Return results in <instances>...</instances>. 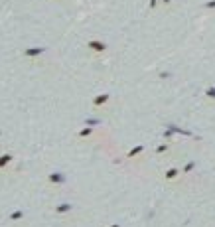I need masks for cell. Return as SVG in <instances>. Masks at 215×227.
I'll return each mask as SVG.
<instances>
[{
  "mask_svg": "<svg viewBox=\"0 0 215 227\" xmlns=\"http://www.w3.org/2000/svg\"><path fill=\"white\" fill-rule=\"evenodd\" d=\"M166 176H168V178H176V176H178V170H170Z\"/></svg>",
  "mask_w": 215,
  "mask_h": 227,
  "instance_id": "obj_1",
  "label": "cell"
},
{
  "mask_svg": "<svg viewBox=\"0 0 215 227\" xmlns=\"http://www.w3.org/2000/svg\"><path fill=\"white\" fill-rule=\"evenodd\" d=\"M207 95L209 97H215V89H207Z\"/></svg>",
  "mask_w": 215,
  "mask_h": 227,
  "instance_id": "obj_2",
  "label": "cell"
},
{
  "mask_svg": "<svg viewBox=\"0 0 215 227\" xmlns=\"http://www.w3.org/2000/svg\"><path fill=\"white\" fill-rule=\"evenodd\" d=\"M164 2H168V0H164Z\"/></svg>",
  "mask_w": 215,
  "mask_h": 227,
  "instance_id": "obj_3",
  "label": "cell"
}]
</instances>
